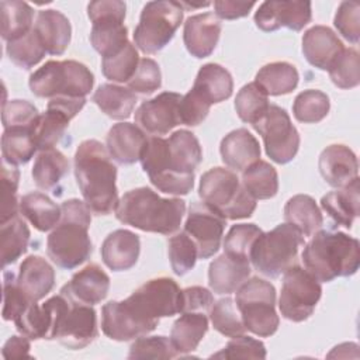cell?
I'll return each mask as SVG.
<instances>
[{"label":"cell","mask_w":360,"mask_h":360,"mask_svg":"<svg viewBox=\"0 0 360 360\" xmlns=\"http://www.w3.org/2000/svg\"><path fill=\"white\" fill-rule=\"evenodd\" d=\"M139 160L159 191L186 195L193 190L194 170L202 160V150L193 132L179 129L167 139L148 136Z\"/></svg>","instance_id":"obj_1"},{"label":"cell","mask_w":360,"mask_h":360,"mask_svg":"<svg viewBox=\"0 0 360 360\" xmlns=\"http://www.w3.org/2000/svg\"><path fill=\"white\" fill-rule=\"evenodd\" d=\"M75 176L91 214L108 215L118 204L117 166L107 148L96 141H83L75 153Z\"/></svg>","instance_id":"obj_2"},{"label":"cell","mask_w":360,"mask_h":360,"mask_svg":"<svg viewBox=\"0 0 360 360\" xmlns=\"http://www.w3.org/2000/svg\"><path fill=\"white\" fill-rule=\"evenodd\" d=\"M186 214V201L163 198L149 187L127 191L117 204L115 217L120 222L145 232L174 233Z\"/></svg>","instance_id":"obj_3"},{"label":"cell","mask_w":360,"mask_h":360,"mask_svg":"<svg viewBox=\"0 0 360 360\" xmlns=\"http://www.w3.org/2000/svg\"><path fill=\"white\" fill-rule=\"evenodd\" d=\"M60 219L46 239V253L60 269L72 270L84 263L91 252L89 228L91 211L77 198L60 204Z\"/></svg>","instance_id":"obj_4"},{"label":"cell","mask_w":360,"mask_h":360,"mask_svg":"<svg viewBox=\"0 0 360 360\" xmlns=\"http://www.w3.org/2000/svg\"><path fill=\"white\" fill-rule=\"evenodd\" d=\"M304 267L321 283L349 277L359 270L360 245L340 231H316L302 250Z\"/></svg>","instance_id":"obj_5"},{"label":"cell","mask_w":360,"mask_h":360,"mask_svg":"<svg viewBox=\"0 0 360 360\" xmlns=\"http://www.w3.org/2000/svg\"><path fill=\"white\" fill-rule=\"evenodd\" d=\"M46 304L52 311L51 340L56 339L62 346L79 350L89 346L97 336V316L93 305L75 300L65 288L51 297Z\"/></svg>","instance_id":"obj_6"},{"label":"cell","mask_w":360,"mask_h":360,"mask_svg":"<svg viewBox=\"0 0 360 360\" xmlns=\"http://www.w3.org/2000/svg\"><path fill=\"white\" fill-rule=\"evenodd\" d=\"M200 198L225 219L249 218L256 200L245 190L236 173L225 167L207 170L200 180Z\"/></svg>","instance_id":"obj_7"},{"label":"cell","mask_w":360,"mask_h":360,"mask_svg":"<svg viewBox=\"0 0 360 360\" xmlns=\"http://www.w3.org/2000/svg\"><path fill=\"white\" fill-rule=\"evenodd\" d=\"M305 245L304 236L290 224L277 225L269 232H262L250 250V263L260 274L277 278L291 266L297 264L300 248Z\"/></svg>","instance_id":"obj_8"},{"label":"cell","mask_w":360,"mask_h":360,"mask_svg":"<svg viewBox=\"0 0 360 360\" xmlns=\"http://www.w3.org/2000/svg\"><path fill=\"white\" fill-rule=\"evenodd\" d=\"M122 302L146 333H150L160 318L180 314L181 290L173 278L158 277L142 284Z\"/></svg>","instance_id":"obj_9"},{"label":"cell","mask_w":360,"mask_h":360,"mask_svg":"<svg viewBox=\"0 0 360 360\" xmlns=\"http://www.w3.org/2000/svg\"><path fill=\"white\" fill-rule=\"evenodd\" d=\"M94 84L90 69L77 60H48L31 73L30 90L41 98L86 97Z\"/></svg>","instance_id":"obj_10"},{"label":"cell","mask_w":360,"mask_h":360,"mask_svg":"<svg viewBox=\"0 0 360 360\" xmlns=\"http://www.w3.org/2000/svg\"><path fill=\"white\" fill-rule=\"evenodd\" d=\"M236 308L245 329L259 338L274 335L280 325L276 312V288L259 277L248 278L236 291Z\"/></svg>","instance_id":"obj_11"},{"label":"cell","mask_w":360,"mask_h":360,"mask_svg":"<svg viewBox=\"0 0 360 360\" xmlns=\"http://www.w3.org/2000/svg\"><path fill=\"white\" fill-rule=\"evenodd\" d=\"M183 13L180 1L156 0L146 3L134 31L135 46L148 55L162 51L180 27Z\"/></svg>","instance_id":"obj_12"},{"label":"cell","mask_w":360,"mask_h":360,"mask_svg":"<svg viewBox=\"0 0 360 360\" xmlns=\"http://www.w3.org/2000/svg\"><path fill=\"white\" fill-rule=\"evenodd\" d=\"M127 6L121 0H97L87 4V15L91 21L90 42L103 56L120 52L128 41V30L124 25Z\"/></svg>","instance_id":"obj_13"},{"label":"cell","mask_w":360,"mask_h":360,"mask_svg":"<svg viewBox=\"0 0 360 360\" xmlns=\"http://www.w3.org/2000/svg\"><path fill=\"white\" fill-rule=\"evenodd\" d=\"M321 295V283L305 267L294 264L283 276L280 312L288 321L302 322L312 315Z\"/></svg>","instance_id":"obj_14"},{"label":"cell","mask_w":360,"mask_h":360,"mask_svg":"<svg viewBox=\"0 0 360 360\" xmlns=\"http://www.w3.org/2000/svg\"><path fill=\"white\" fill-rule=\"evenodd\" d=\"M252 127L262 135L266 153L273 162L285 165L295 158L300 134L284 108L270 104L266 114Z\"/></svg>","instance_id":"obj_15"},{"label":"cell","mask_w":360,"mask_h":360,"mask_svg":"<svg viewBox=\"0 0 360 360\" xmlns=\"http://www.w3.org/2000/svg\"><path fill=\"white\" fill-rule=\"evenodd\" d=\"M86 97H53L46 111L39 115L34 129V141L39 150L53 149L65 135L69 121L84 107Z\"/></svg>","instance_id":"obj_16"},{"label":"cell","mask_w":360,"mask_h":360,"mask_svg":"<svg viewBox=\"0 0 360 360\" xmlns=\"http://www.w3.org/2000/svg\"><path fill=\"white\" fill-rule=\"evenodd\" d=\"M225 225L226 219L205 202H193L190 205L184 232L195 242L198 259H208L218 252Z\"/></svg>","instance_id":"obj_17"},{"label":"cell","mask_w":360,"mask_h":360,"mask_svg":"<svg viewBox=\"0 0 360 360\" xmlns=\"http://www.w3.org/2000/svg\"><path fill=\"white\" fill-rule=\"evenodd\" d=\"M181 97L179 93L163 91L143 101L135 111V122L142 131L153 136L166 135L180 124L179 105Z\"/></svg>","instance_id":"obj_18"},{"label":"cell","mask_w":360,"mask_h":360,"mask_svg":"<svg viewBox=\"0 0 360 360\" xmlns=\"http://www.w3.org/2000/svg\"><path fill=\"white\" fill-rule=\"evenodd\" d=\"M312 18L311 1H263L255 13V24L264 32L285 27L301 31Z\"/></svg>","instance_id":"obj_19"},{"label":"cell","mask_w":360,"mask_h":360,"mask_svg":"<svg viewBox=\"0 0 360 360\" xmlns=\"http://www.w3.org/2000/svg\"><path fill=\"white\" fill-rule=\"evenodd\" d=\"M318 167L323 180L336 188L345 187L359 177V162L354 152L340 143L329 145L321 152Z\"/></svg>","instance_id":"obj_20"},{"label":"cell","mask_w":360,"mask_h":360,"mask_svg":"<svg viewBox=\"0 0 360 360\" xmlns=\"http://www.w3.org/2000/svg\"><path fill=\"white\" fill-rule=\"evenodd\" d=\"M221 21L214 13L191 15L184 22L183 41L188 53L202 59L210 56L219 39Z\"/></svg>","instance_id":"obj_21"},{"label":"cell","mask_w":360,"mask_h":360,"mask_svg":"<svg viewBox=\"0 0 360 360\" xmlns=\"http://www.w3.org/2000/svg\"><path fill=\"white\" fill-rule=\"evenodd\" d=\"M345 49L338 35L325 25H314L302 35V53L309 65L328 70Z\"/></svg>","instance_id":"obj_22"},{"label":"cell","mask_w":360,"mask_h":360,"mask_svg":"<svg viewBox=\"0 0 360 360\" xmlns=\"http://www.w3.org/2000/svg\"><path fill=\"white\" fill-rule=\"evenodd\" d=\"M148 136L135 124L118 122L107 134L105 146L110 156L120 165H132L139 160Z\"/></svg>","instance_id":"obj_23"},{"label":"cell","mask_w":360,"mask_h":360,"mask_svg":"<svg viewBox=\"0 0 360 360\" xmlns=\"http://www.w3.org/2000/svg\"><path fill=\"white\" fill-rule=\"evenodd\" d=\"M139 252V236L128 229L111 232L101 245V259L112 271H124L134 267L138 262Z\"/></svg>","instance_id":"obj_24"},{"label":"cell","mask_w":360,"mask_h":360,"mask_svg":"<svg viewBox=\"0 0 360 360\" xmlns=\"http://www.w3.org/2000/svg\"><path fill=\"white\" fill-rule=\"evenodd\" d=\"M15 280L27 298L38 302L53 288L55 270L44 257L32 255L22 260Z\"/></svg>","instance_id":"obj_25"},{"label":"cell","mask_w":360,"mask_h":360,"mask_svg":"<svg viewBox=\"0 0 360 360\" xmlns=\"http://www.w3.org/2000/svg\"><path fill=\"white\" fill-rule=\"evenodd\" d=\"M222 162L233 172H243L248 166L259 160V141L246 128H238L225 135L219 145Z\"/></svg>","instance_id":"obj_26"},{"label":"cell","mask_w":360,"mask_h":360,"mask_svg":"<svg viewBox=\"0 0 360 360\" xmlns=\"http://www.w3.org/2000/svg\"><path fill=\"white\" fill-rule=\"evenodd\" d=\"M65 288L75 300L87 305L101 302L110 290V277L96 263H90L73 274Z\"/></svg>","instance_id":"obj_27"},{"label":"cell","mask_w":360,"mask_h":360,"mask_svg":"<svg viewBox=\"0 0 360 360\" xmlns=\"http://www.w3.org/2000/svg\"><path fill=\"white\" fill-rule=\"evenodd\" d=\"M34 30L49 55H62L69 46L72 37L70 21L59 10H41L38 13Z\"/></svg>","instance_id":"obj_28"},{"label":"cell","mask_w":360,"mask_h":360,"mask_svg":"<svg viewBox=\"0 0 360 360\" xmlns=\"http://www.w3.org/2000/svg\"><path fill=\"white\" fill-rule=\"evenodd\" d=\"M250 263L221 255L210 263L208 284L215 294L228 295L236 292L238 288L249 278Z\"/></svg>","instance_id":"obj_29"},{"label":"cell","mask_w":360,"mask_h":360,"mask_svg":"<svg viewBox=\"0 0 360 360\" xmlns=\"http://www.w3.org/2000/svg\"><path fill=\"white\" fill-rule=\"evenodd\" d=\"M359 191L360 180L356 177L347 186L325 194L321 198V207L338 225L352 228L353 221L359 217Z\"/></svg>","instance_id":"obj_30"},{"label":"cell","mask_w":360,"mask_h":360,"mask_svg":"<svg viewBox=\"0 0 360 360\" xmlns=\"http://www.w3.org/2000/svg\"><path fill=\"white\" fill-rule=\"evenodd\" d=\"M101 329L107 338L117 342H128L148 335L122 301H110L103 307Z\"/></svg>","instance_id":"obj_31"},{"label":"cell","mask_w":360,"mask_h":360,"mask_svg":"<svg viewBox=\"0 0 360 360\" xmlns=\"http://www.w3.org/2000/svg\"><path fill=\"white\" fill-rule=\"evenodd\" d=\"M208 330V318L204 312H181L170 330V342L179 354L197 349Z\"/></svg>","instance_id":"obj_32"},{"label":"cell","mask_w":360,"mask_h":360,"mask_svg":"<svg viewBox=\"0 0 360 360\" xmlns=\"http://www.w3.org/2000/svg\"><path fill=\"white\" fill-rule=\"evenodd\" d=\"M284 219L304 238L312 236L323 225V217L315 200L307 194L291 197L284 205Z\"/></svg>","instance_id":"obj_33"},{"label":"cell","mask_w":360,"mask_h":360,"mask_svg":"<svg viewBox=\"0 0 360 360\" xmlns=\"http://www.w3.org/2000/svg\"><path fill=\"white\" fill-rule=\"evenodd\" d=\"M193 89L211 104H218L231 97L233 80L231 73L218 63H205L200 68Z\"/></svg>","instance_id":"obj_34"},{"label":"cell","mask_w":360,"mask_h":360,"mask_svg":"<svg viewBox=\"0 0 360 360\" xmlns=\"http://www.w3.org/2000/svg\"><path fill=\"white\" fill-rule=\"evenodd\" d=\"M20 214L34 225L39 232H46L55 228L60 219L62 211L48 195L32 191L21 197Z\"/></svg>","instance_id":"obj_35"},{"label":"cell","mask_w":360,"mask_h":360,"mask_svg":"<svg viewBox=\"0 0 360 360\" xmlns=\"http://www.w3.org/2000/svg\"><path fill=\"white\" fill-rule=\"evenodd\" d=\"M93 101L98 108L112 120H127L131 117L138 101L136 94L129 89L104 83L97 87Z\"/></svg>","instance_id":"obj_36"},{"label":"cell","mask_w":360,"mask_h":360,"mask_svg":"<svg viewBox=\"0 0 360 360\" xmlns=\"http://www.w3.org/2000/svg\"><path fill=\"white\" fill-rule=\"evenodd\" d=\"M298 70L288 62H271L264 65L255 77V83L267 96H283L291 93L298 84Z\"/></svg>","instance_id":"obj_37"},{"label":"cell","mask_w":360,"mask_h":360,"mask_svg":"<svg viewBox=\"0 0 360 360\" xmlns=\"http://www.w3.org/2000/svg\"><path fill=\"white\" fill-rule=\"evenodd\" d=\"M69 170V162L58 149L41 150L35 158L32 166V179L38 188L52 190L55 188Z\"/></svg>","instance_id":"obj_38"},{"label":"cell","mask_w":360,"mask_h":360,"mask_svg":"<svg viewBox=\"0 0 360 360\" xmlns=\"http://www.w3.org/2000/svg\"><path fill=\"white\" fill-rule=\"evenodd\" d=\"M240 183L256 201L269 200L278 191V174L276 169L260 159L242 172Z\"/></svg>","instance_id":"obj_39"},{"label":"cell","mask_w":360,"mask_h":360,"mask_svg":"<svg viewBox=\"0 0 360 360\" xmlns=\"http://www.w3.org/2000/svg\"><path fill=\"white\" fill-rule=\"evenodd\" d=\"M30 229L25 221L15 215L7 222L1 224L0 248H1V266L3 269L20 259L28 249Z\"/></svg>","instance_id":"obj_40"},{"label":"cell","mask_w":360,"mask_h":360,"mask_svg":"<svg viewBox=\"0 0 360 360\" xmlns=\"http://www.w3.org/2000/svg\"><path fill=\"white\" fill-rule=\"evenodd\" d=\"M38 150L34 141V129L8 128L1 135L3 162L8 165H25Z\"/></svg>","instance_id":"obj_41"},{"label":"cell","mask_w":360,"mask_h":360,"mask_svg":"<svg viewBox=\"0 0 360 360\" xmlns=\"http://www.w3.org/2000/svg\"><path fill=\"white\" fill-rule=\"evenodd\" d=\"M1 8V37L3 39H17L32 30L34 10L25 1L3 0Z\"/></svg>","instance_id":"obj_42"},{"label":"cell","mask_w":360,"mask_h":360,"mask_svg":"<svg viewBox=\"0 0 360 360\" xmlns=\"http://www.w3.org/2000/svg\"><path fill=\"white\" fill-rule=\"evenodd\" d=\"M52 322H53L52 311L46 304V301L41 307L37 302H32L14 321L17 330L31 340H38V339L51 340Z\"/></svg>","instance_id":"obj_43"},{"label":"cell","mask_w":360,"mask_h":360,"mask_svg":"<svg viewBox=\"0 0 360 360\" xmlns=\"http://www.w3.org/2000/svg\"><path fill=\"white\" fill-rule=\"evenodd\" d=\"M6 52H7V56L10 58V60L22 69L34 68L44 59V56L46 53L45 48L34 28L30 32H27L25 35L20 37L17 39L8 41L6 45Z\"/></svg>","instance_id":"obj_44"},{"label":"cell","mask_w":360,"mask_h":360,"mask_svg":"<svg viewBox=\"0 0 360 360\" xmlns=\"http://www.w3.org/2000/svg\"><path fill=\"white\" fill-rule=\"evenodd\" d=\"M269 96L255 82L245 84L236 94L235 110L238 117L248 124L257 122L269 108Z\"/></svg>","instance_id":"obj_45"},{"label":"cell","mask_w":360,"mask_h":360,"mask_svg":"<svg viewBox=\"0 0 360 360\" xmlns=\"http://www.w3.org/2000/svg\"><path fill=\"white\" fill-rule=\"evenodd\" d=\"M330 108L329 97L321 91L308 89L297 94L292 103V114L297 121L304 124H316L322 121Z\"/></svg>","instance_id":"obj_46"},{"label":"cell","mask_w":360,"mask_h":360,"mask_svg":"<svg viewBox=\"0 0 360 360\" xmlns=\"http://www.w3.org/2000/svg\"><path fill=\"white\" fill-rule=\"evenodd\" d=\"M139 56L136 46L128 42L120 52L103 58L101 70L103 75L115 83H127L136 72Z\"/></svg>","instance_id":"obj_47"},{"label":"cell","mask_w":360,"mask_h":360,"mask_svg":"<svg viewBox=\"0 0 360 360\" xmlns=\"http://www.w3.org/2000/svg\"><path fill=\"white\" fill-rule=\"evenodd\" d=\"M210 319L214 329L226 338L243 335L246 330L236 304L229 297L221 298L212 304Z\"/></svg>","instance_id":"obj_48"},{"label":"cell","mask_w":360,"mask_h":360,"mask_svg":"<svg viewBox=\"0 0 360 360\" xmlns=\"http://www.w3.org/2000/svg\"><path fill=\"white\" fill-rule=\"evenodd\" d=\"M262 232L263 231L255 224L232 225L224 240V253L229 257L250 263L252 246Z\"/></svg>","instance_id":"obj_49"},{"label":"cell","mask_w":360,"mask_h":360,"mask_svg":"<svg viewBox=\"0 0 360 360\" xmlns=\"http://www.w3.org/2000/svg\"><path fill=\"white\" fill-rule=\"evenodd\" d=\"M167 253L170 266L174 274L184 276L188 273L198 259V249L195 242L183 231L173 235L167 243Z\"/></svg>","instance_id":"obj_50"},{"label":"cell","mask_w":360,"mask_h":360,"mask_svg":"<svg viewBox=\"0 0 360 360\" xmlns=\"http://www.w3.org/2000/svg\"><path fill=\"white\" fill-rule=\"evenodd\" d=\"M329 77L339 89H353L360 83L359 52L354 48H345L328 69Z\"/></svg>","instance_id":"obj_51"},{"label":"cell","mask_w":360,"mask_h":360,"mask_svg":"<svg viewBox=\"0 0 360 360\" xmlns=\"http://www.w3.org/2000/svg\"><path fill=\"white\" fill-rule=\"evenodd\" d=\"M37 107L27 100H10L3 104L1 121L4 129L8 128H28L35 129L39 118Z\"/></svg>","instance_id":"obj_52"},{"label":"cell","mask_w":360,"mask_h":360,"mask_svg":"<svg viewBox=\"0 0 360 360\" xmlns=\"http://www.w3.org/2000/svg\"><path fill=\"white\" fill-rule=\"evenodd\" d=\"M179 353L166 336H141L129 347L128 359H173Z\"/></svg>","instance_id":"obj_53"},{"label":"cell","mask_w":360,"mask_h":360,"mask_svg":"<svg viewBox=\"0 0 360 360\" xmlns=\"http://www.w3.org/2000/svg\"><path fill=\"white\" fill-rule=\"evenodd\" d=\"M20 172L17 166L3 162L1 165V219L0 224L7 222L18 215L20 201L17 200Z\"/></svg>","instance_id":"obj_54"},{"label":"cell","mask_w":360,"mask_h":360,"mask_svg":"<svg viewBox=\"0 0 360 360\" xmlns=\"http://www.w3.org/2000/svg\"><path fill=\"white\" fill-rule=\"evenodd\" d=\"M131 91L149 96L162 86V73L159 65L150 58L139 59L136 72L127 82Z\"/></svg>","instance_id":"obj_55"},{"label":"cell","mask_w":360,"mask_h":360,"mask_svg":"<svg viewBox=\"0 0 360 360\" xmlns=\"http://www.w3.org/2000/svg\"><path fill=\"white\" fill-rule=\"evenodd\" d=\"M32 302L21 291L13 273L3 276V319L15 321Z\"/></svg>","instance_id":"obj_56"},{"label":"cell","mask_w":360,"mask_h":360,"mask_svg":"<svg viewBox=\"0 0 360 360\" xmlns=\"http://www.w3.org/2000/svg\"><path fill=\"white\" fill-rule=\"evenodd\" d=\"M333 24L339 34L352 44L360 38V6L357 1H342L336 10Z\"/></svg>","instance_id":"obj_57"},{"label":"cell","mask_w":360,"mask_h":360,"mask_svg":"<svg viewBox=\"0 0 360 360\" xmlns=\"http://www.w3.org/2000/svg\"><path fill=\"white\" fill-rule=\"evenodd\" d=\"M212 357H221V359H264L266 357V347L263 342L239 335L235 336L232 340L226 343V346L212 354Z\"/></svg>","instance_id":"obj_58"},{"label":"cell","mask_w":360,"mask_h":360,"mask_svg":"<svg viewBox=\"0 0 360 360\" xmlns=\"http://www.w3.org/2000/svg\"><path fill=\"white\" fill-rule=\"evenodd\" d=\"M211 105L212 104L207 98H204L195 89L191 87V90L181 97L179 105L180 124L188 127H195L201 124L207 118Z\"/></svg>","instance_id":"obj_59"},{"label":"cell","mask_w":360,"mask_h":360,"mask_svg":"<svg viewBox=\"0 0 360 360\" xmlns=\"http://www.w3.org/2000/svg\"><path fill=\"white\" fill-rule=\"evenodd\" d=\"M214 304V297L210 290L193 285L181 290V312H204L208 314Z\"/></svg>","instance_id":"obj_60"},{"label":"cell","mask_w":360,"mask_h":360,"mask_svg":"<svg viewBox=\"0 0 360 360\" xmlns=\"http://www.w3.org/2000/svg\"><path fill=\"white\" fill-rule=\"evenodd\" d=\"M255 1H235V0H217L214 1L215 15L221 20H236L246 17L255 7Z\"/></svg>","instance_id":"obj_61"},{"label":"cell","mask_w":360,"mask_h":360,"mask_svg":"<svg viewBox=\"0 0 360 360\" xmlns=\"http://www.w3.org/2000/svg\"><path fill=\"white\" fill-rule=\"evenodd\" d=\"M30 339L27 336H11L3 346V357L4 359H21V357H32L30 354Z\"/></svg>","instance_id":"obj_62"}]
</instances>
